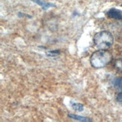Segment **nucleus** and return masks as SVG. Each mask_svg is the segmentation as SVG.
<instances>
[{
	"label": "nucleus",
	"instance_id": "4",
	"mask_svg": "<svg viewBox=\"0 0 122 122\" xmlns=\"http://www.w3.org/2000/svg\"><path fill=\"white\" fill-rule=\"evenodd\" d=\"M32 1H33L34 2L37 3L38 5H39L42 8H43V10H47L48 8L54 7V4L49 3V2H42V1H40V0H32Z\"/></svg>",
	"mask_w": 122,
	"mask_h": 122
},
{
	"label": "nucleus",
	"instance_id": "3",
	"mask_svg": "<svg viewBox=\"0 0 122 122\" xmlns=\"http://www.w3.org/2000/svg\"><path fill=\"white\" fill-rule=\"evenodd\" d=\"M107 16L110 18L122 20V11L117 9H111L107 12Z\"/></svg>",
	"mask_w": 122,
	"mask_h": 122
},
{
	"label": "nucleus",
	"instance_id": "6",
	"mask_svg": "<svg viewBox=\"0 0 122 122\" xmlns=\"http://www.w3.org/2000/svg\"><path fill=\"white\" fill-rule=\"evenodd\" d=\"M113 85L117 90H122V79L120 77L115 78L113 80Z\"/></svg>",
	"mask_w": 122,
	"mask_h": 122
},
{
	"label": "nucleus",
	"instance_id": "8",
	"mask_svg": "<svg viewBox=\"0 0 122 122\" xmlns=\"http://www.w3.org/2000/svg\"><path fill=\"white\" fill-rule=\"evenodd\" d=\"M115 66L118 70L122 72V59H118L116 60L115 62Z\"/></svg>",
	"mask_w": 122,
	"mask_h": 122
},
{
	"label": "nucleus",
	"instance_id": "7",
	"mask_svg": "<svg viewBox=\"0 0 122 122\" xmlns=\"http://www.w3.org/2000/svg\"><path fill=\"white\" fill-rule=\"evenodd\" d=\"M72 107L76 112H81V111L84 110V106L81 103H72Z\"/></svg>",
	"mask_w": 122,
	"mask_h": 122
},
{
	"label": "nucleus",
	"instance_id": "2",
	"mask_svg": "<svg viewBox=\"0 0 122 122\" xmlns=\"http://www.w3.org/2000/svg\"><path fill=\"white\" fill-rule=\"evenodd\" d=\"M114 38L109 31H102L97 33L93 38V43L99 50H106L113 44Z\"/></svg>",
	"mask_w": 122,
	"mask_h": 122
},
{
	"label": "nucleus",
	"instance_id": "10",
	"mask_svg": "<svg viewBox=\"0 0 122 122\" xmlns=\"http://www.w3.org/2000/svg\"><path fill=\"white\" fill-rule=\"evenodd\" d=\"M116 99H117L118 102H119L120 103L122 104V92L119 93L117 94V97H116Z\"/></svg>",
	"mask_w": 122,
	"mask_h": 122
},
{
	"label": "nucleus",
	"instance_id": "1",
	"mask_svg": "<svg viewBox=\"0 0 122 122\" xmlns=\"http://www.w3.org/2000/svg\"><path fill=\"white\" fill-rule=\"evenodd\" d=\"M112 54L106 50H99L95 51L90 58L91 65L95 68H100L106 66L112 61Z\"/></svg>",
	"mask_w": 122,
	"mask_h": 122
},
{
	"label": "nucleus",
	"instance_id": "9",
	"mask_svg": "<svg viewBox=\"0 0 122 122\" xmlns=\"http://www.w3.org/2000/svg\"><path fill=\"white\" fill-rule=\"evenodd\" d=\"M59 54H60V50H57L47 52V55L49 56H57Z\"/></svg>",
	"mask_w": 122,
	"mask_h": 122
},
{
	"label": "nucleus",
	"instance_id": "5",
	"mask_svg": "<svg viewBox=\"0 0 122 122\" xmlns=\"http://www.w3.org/2000/svg\"><path fill=\"white\" fill-rule=\"evenodd\" d=\"M68 117L72 118L74 120H77L79 121H83V122H87V121H91V120L86 118V117H83V116H79L77 115H73V114H68Z\"/></svg>",
	"mask_w": 122,
	"mask_h": 122
}]
</instances>
